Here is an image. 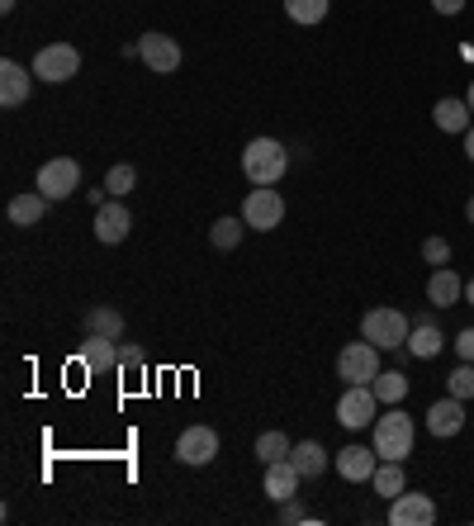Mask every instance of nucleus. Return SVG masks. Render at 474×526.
<instances>
[{
    "mask_svg": "<svg viewBox=\"0 0 474 526\" xmlns=\"http://www.w3.org/2000/svg\"><path fill=\"white\" fill-rule=\"evenodd\" d=\"M408 332H413V327H408V313L389 309V304H384V309H370L361 318V337L365 342H375L380 351H399V346H408Z\"/></svg>",
    "mask_w": 474,
    "mask_h": 526,
    "instance_id": "obj_3",
    "label": "nucleus"
},
{
    "mask_svg": "<svg viewBox=\"0 0 474 526\" xmlns=\"http://www.w3.org/2000/svg\"><path fill=\"white\" fill-rule=\"evenodd\" d=\"M290 451H294V441L285 432H261V436H256V460H261V465L290 460Z\"/></svg>",
    "mask_w": 474,
    "mask_h": 526,
    "instance_id": "obj_27",
    "label": "nucleus"
},
{
    "mask_svg": "<svg viewBox=\"0 0 474 526\" xmlns=\"http://www.w3.org/2000/svg\"><path fill=\"white\" fill-rule=\"evenodd\" d=\"M290 460H294V470L304 474V479H323V474H328V451H323L318 441H294Z\"/></svg>",
    "mask_w": 474,
    "mask_h": 526,
    "instance_id": "obj_22",
    "label": "nucleus"
},
{
    "mask_svg": "<svg viewBox=\"0 0 474 526\" xmlns=\"http://www.w3.org/2000/svg\"><path fill=\"white\" fill-rule=\"evenodd\" d=\"M242 218H247V228H256V233H271V228L285 223V195L275 185H252V195L242 200Z\"/></svg>",
    "mask_w": 474,
    "mask_h": 526,
    "instance_id": "obj_4",
    "label": "nucleus"
},
{
    "mask_svg": "<svg viewBox=\"0 0 474 526\" xmlns=\"http://www.w3.org/2000/svg\"><path fill=\"white\" fill-rule=\"evenodd\" d=\"M133 185H138V171H133V166H128V162L110 166V176H105V190H110L114 200H124L128 190H133Z\"/></svg>",
    "mask_w": 474,
    "mask_h": 526,
    "instance_id": "obj_29",
    "label": "nucleus"
},
{
    "mask_svg": "<svg viewBox=\"0 0 474 526\" xmlns=\"http://www.w3.org/2000/svg\"><path fill=\"white\" fill-rule=\"evenodd\" d=\"M34 67H19L15 57H5L0 62V105L5 109H19L29 105V95H34Z\"/></svg>",
    "mask_w": 474,
    "mask_h": 526,
    "instance_id": "obj_11",
    "label": "nucleus"
},
{
    "mask_svg": "<svg viewBox=\"0 0 474 526\" xmlns=\"http://www.w3.org/2000/svg\"><path fill=\"white\" fill-rule=\"evenodd\" d=\"M128 228H133V214H128L124 200H110V204L95 209V237H100L105 247H119V242L128 237Z\"/></svg>",
    "mask_w": 474,
    "mask_h": 526,
    "instance_id": "obj_14",
    "label": "nucleus"
},
{
    "mask_svg": "<svg viewBox=\"0 0 474 526\" xmlns=\"http://www.w3.org/2000/svg\"><path fill=\"white\" fill-rule=\"evenodd\" d=\"M138 57H143L147 72H157V76L181 72V43H176V38H166V34H143Z\"/></svg>",
    "mask_w": 474,
    "mask_h": 526,
    "instance_id": "obj_10",
    "label": "nucleus"
},
{
    "mask_svg": "<svg viewBox=\"0 0 474 526\" xmlns=\"http://www.w3.org/2000/svg\"><path fill=\"white\" fill-rule=\"evenodd\" d=\"M441 346H446L441 327L432 323V318H418V323H413V332H408V351H413L418 361H432V356H441Z\"/></svg>",
    "mask_w": 474,
    "mask_h": 526,
    "instance_id": "obj_21",
    "label": "nucleus"
},
{
    "mask_svg": "<svg viewBox=\"0 0 474 526\" xmlns=\"http://www.w3.org/2000/svg\"><path fill=\"white\" fill-rule=\"evenodd\" d=\"M81 365L91 370L95 380L110 375V370H119V342H114V337H95V332H86V342H81Z\"/></svg>",
    "mask_w": 474,
    "mask_h": 526,
    "instance_id": "obj_15",
    "label": "nucleus"
},
{
    "mask_svg": "<svg viewBox=\"0 0 474 526\" xmlns=\"http://www.w3.org/2000/svg\"><path fill=\"white\" fill-rule=\"evenodd\" d=\"M299 484H304V474L294 470V460H275V465H266L261 493H266V498H275V503H285V498H294V493H299Z\"/></svg>",
    "mask_w": 474,
    "mask_h": 526,
    "instance_id": "obj_17",
    "label": "nucleus"
},
{
    "mask_svg": "<svg viewBox=\"0 0 474 526\" xmlns=\"http://www.w3.org/2000/svg\"><path fill=\"white\" fill-rule=\"evenodd\" d=\"M86 332H95V337H124V313L110 309V304H95L91 313H86Z\"/></svg>",
    "mask_w": 474,
    "mask_h": 526,
    "instance_id": "obj_23",
    "label": "nucleus"
},
{
    "mask_svg": "<svg viewBox=\"0 0 474 526\" xmlns=\"http://www.w3.org/2000/svg\"><path fill=\"white\" fill-rule=\"evenodd\" d=\"M34 190H43L48 200H67V195H76V190H81V162H76V157H53V162H43L38 166Z\"/></svg>",
    "mask_w": 474,
    "mask_h": 526,
    "instance_id": "obj_8",
    "label": "nucleus"
},
{
    "mask_svg": "<svg viewBox=\"0 0 474 526\" xmlns=\"http://www.w3.org/2000/svg\"><path fill=\"white\" fill-rule=\"evenodd\" d=\"M460 299H465V280H460L451 266H437L432 280H427V304H432V309H451Z\"/></svg>",
    "mask_w": 474,
    "mask_h": 526,
    "instance_id": "obj_19",
    "label": "nucleus"
},
{
    "mask_svg": "<svg viewBox=\"0 0 474 526\" xmlns=\"http://www.w3.org/2000/svg\"><path fill=\"white\" fill-rule=\"evenodd\" d=\"M76 72H81V53H76L72 43H48V48L34 53V76L48 81V86H62V81H72Z\"/></svg>",
    "mask_w": 474,
    "mask_h": 526,
    "instance_id": "obj_7",
    "label": "nucleus"
},
{
    "mask_svg": "<svg viewBox=\"0 0 474 526\" xmlns=\"http://www.w3.org/2000/svg\"><path fill=\"white\" fill-rule=\"evenodd\" d=\"M242 233H247V218H219L214 228H209V242H214V252H233L237 242H242Z\"/></svg>",
    "mask_w": 474,
    "mask_h": 526,
    "instance_id": "obj_26",
    "label": "nucleus"
},
{
    "mask_svg": "<svg viewBox=\"0 0 474 526\" xmlns=\"http://www.w3.org/2000/svg\"><path fill=\"white\" fill-rule=\"evenodd\" d=\"M19 0H0V10H5V15H10V10H15Z\"/></svg>",
    "mask_w": 474,
    "mask_h": 526,
    "instance_id": "obj_38",
    "label": "nucleus"
},
{
    "mask_svg": "<svg viewBox=\"0 0 474 526\" xmlns=\"http://www.w3.org/2000/svg\"><path fill=\"white\" fill-rule=\"evenodd\" d=\"M465 218H470V223H474V195H470V204H465Z\"/></svg>",
    "mask_w": 474,
    "mask_h": 526,
    "instance_id": "obj_39",
    "label": "nucleus"
},
{
    "mask_svg": "<svg viewBox=\"0 0 474 526\" xmlns=\"http://www.w3.org/2000/svg\"><path fill=\"white\" fill-rule=\"evenodd\" d=\"M413 441H418V427H413V418L403 413L399 403L370 422V446H375L380 460H408V455H413Z\"/></svg>",
    "mask_w": 474,
    "mask_h": 526,
    "instance_id": "obj_1",
    "label": "nucleus"
},
{
    "mask_svg": "<svg viewBox=\"0 0 474 526\" xmlns=\"http://www.w3.org/2000/svg\"><path fill=\"white\" fill-rule=\"evenodd\" d=\"M446 389H451L456 399H474V361H460L456 370H451V380H446Z\"/></svg>",
    "mask_w": 474,
    "mask_h": 526,
    "instance_id": "obj_30",
    "label": "nucleus"
},
{
    "mask_svg": "<svg viewBox=\"0 0 474 526\" xmlns=\"http://www.w3.org/2000/svg\"><path fill=\"white\" fill-rule=\"evenodd\" d=\"M465 157L474 162V124H470V133H465Z\"/></svg>",
    "mask_w": 474,
    "mask_h": 526,
    "instance_id": "obj_36",
    "label": "nucleus"
},
{
    "mask_svg": "<svg viewBox=\"0 0 474 526\" xmlns=\"http://www.w3.org/2000/svg\"><path fill=\"white\" fill-rule=\"evenodd\" d=\"M119 370H143V346H119Z\"/></svg>",
    "mask_w": 474,
    "mask_h": 526,
    "instance_id": "obj_33",
    "label": "nucleus"
},
{
    "mask_svg": "<svg viewBox=\"0 0 474 526\" xmlns=\"http://www.w3.org/2000/svg\"><path fill=\"white\" fill-rule=\"evenodd\" d=\"M370 489L380 493V498H399L403 493V460H380V470L370 479Z\"/></svg>",
    "mask_w": 474,
    "mask_h": 526,
    "instance_id": "obj_28",
    "label": "nucleus"
},
{
    "mask_svg": "<svg viewBox=\"0 0 474 526\" xmlns=\"http://www.w3.org/2000/svg\"><path fill=\"white\" fill-rule=\"evenodd\" d=\"M465 100H470V109H474V81H470V91H465Z\"/></svg>",
    "mask_w": 474,
    "mask_h": 526,
    "instance_id": "obj_40",
    "label": "nucleus"
},
{
    "mask_svg": "<svg viewBox=\"0 0 474 526\" xmlns=\"http://www.w3.org/2000/svg\"><path fill=\"white\" fill-rule=\"evenodd\" d=\"M328 10H332V0H285V15H290L294 24H304V29L323 24Z\"/></svg>",
    "mask_w": 474,
    "mask_h": 526,
    "instance_id": "obj_25",
    "label": "nucleus"
},
{
    "mask_svg": "<svg viewBox=\"0 0 474 526\" xmlns=\"http://www.w3.org/2000/svg\"><path fill=\"white\" fill-rule=\"evenodd\" d=\"M280 522H285V526H294V522H309V512H304V503H299V493L280 503Z\"/></svg>",
    "mask_w": 474,
    "mask_h": 526,
    "instance_id": "obj_32",
    "label": "nucleus"
},
{
    "mask_svg": "<svg viewBox=\"0 0 474 526\" xmlns=\"http://www.w3.org/2000/svg\"><path fill=\"white\" fill-rule=\"evenodd\" d=\"M465 304L474 309V280H465Z\"/></svg>",
    "mask_w": 474,
    "mask_h": 526,
    "instance_id": "obj_37",
    "label": "nucleus"
},
{
    "mask_svg": "<svg viewBox=\"0 0 474 526\" xmlns=\"http://www.w3.org/2000/svg\"><path fill=\"white\" fill-rule=\"evenodd\" d=\"M48 195L43 190H24V195H15V200L5 204V218L15 223V228H38L43 223V214H48Z\"/></svg>",
    "mask_w": 474,
    "mask_h": 526,
    "instance_id": "obj_18",
    "label": "nucleus"
},
{
    "mask_svg": "<svg viewBox=\"0 0 474 526\" xmlns=\"http://www.w3.org/2000/svg\"><path fill=\"white\" fill-rule=\"evenodd\" d=\"M214 455H219V432H214V427L195 422V427H185V432L176 436V460H181V465H190V470L209 465Z\"/></svg>",
    "mask_w": 474,
    "mask_h": 526,
    "instance_id": "obj_9",
    "label": "nucleus"
},
{
    "mask_svg": "<svg viewBox=\"0 0 474 526\" xmlns=\"http://www.w3.org/2000/svg\"><path fill=\"white\" fill-rule=\"evenodd\" d=\"M380 375V346L375 342H351L337 351V380L342 384H375Z\"/></svg>",
    "mask_w": 474,
    "mask_h": 526,
    "instance_id": "obj_5",
    "label": "nucleus"
},
{
    "mask_svg": "<svg viewBox=\"0 0 474 526\" xmlns=\"http://www.w3.org/2000/svg\"><path fill=\"white\" fill-rule=\"evenodd\" d=\"M290 171V147L275 138H252L242 147V176L252 185H280Z\"/></svg>",
    "mask_w": 474,
    "mask_h": 526,
    "instance_id": "obj_2",
    "label": "nucleus"
},
{
    "mask_svg": "<svg viewBox=\"0 0 474 526\" xmlns=\"http://www.w3.org/2000/svg\"><path fill=\"white\" fill-rule=\"evenodd\" d=\"M432 10H437V15H460L465 0H432Z\"/></svg>",
    "mask_w": 474,
    "mask_h": 526,
    "instance_id": "obj_35",
    "label": "nucleus"
},
{
    "mask_svg": "<svg viewBox=\"0 0 474 526\" xmlns=\"http://www.w3.org/2000/svg\"><path fill=\"white\" fill-rule=\"evenodd\" d=\"M422 261L427 266H451V242L446 237H427L422 242Z\"/></svg>",
    "mask_w": 474,
    "mask_h": 526,
    "instance_id": "obj_31",
    "label": "nucleus"
},
{
    "mask_svg": "<svg viewBox=\"0 0 474 526\" xmlns=\"http://www.w3.org/2000/svg\"><path fill=\"white\" fill-rule=\"evenodd\" d=\"M432 124L441 128V133H470V124H474V109H470V100H437L432 105Z\"/></svg>",
    "mask_w": 474,
    "mask_h": 526,
    "instance_id": "obj_20",
    "label": "nucleus"
},
{
    "mask_svg": "<svg viewBox=\"0 0 474 526\" xmlns=\"http://www.w3.org/2000/svg\"><path fill=\"white\" fill-rule=\"evenodd\" d=\"M375 418H380L375 389H370V384H347L342 399H337V422H342L347 432H361V427H370Z\"/></svg>",
    "mask_w": 474,
    "mask_h": 526,
    "instance_id": "obj_6",
    "label": "nucleus"
},
{
    "mask_svg": "<svg viewBox=\"0 0 474 526\" xmlns=\"http://www.w3.org/2000/svg\"><path fill=\"white\" fill-rule=\"evenodd\" d=\"M332 465H337V474H342L347 484H370L375 470H380V455H375V446H342Z\"/></svg>",
    "mask_w": 474,
    "mask_h": 526,
    "instance_id": "obj_13",
    "label": "nucleus"
},
{
    "mask_svg": "<svg viewBox=\"0 0 474 526\" xmlns=\"http://www.w3.org/2000/svg\"><path fill=\"white\" fill-rule=\"evenodd\" d=\"M437 522V503L427 493H399L389 498V526H432Z\"/></svg>",
    "mask_w": 474,
    "mask_h": 526,
    "instance_id": "obj_12",
    "label": "nucleus"
},
{
    "mask_svg": "<svg viewBox=\"0 0 474 526\" xmlns=\"http://www.w3.org/2000/svg\"><path fill=\"white\" fill-rule=\"evenodd\" d=\"M460 427H465V399H456V394H446V399H437L432 408H427V432L432 436H456Z\"/></svg>",
    "mask_w": 474,
    "mask_h": 526,
    "instance_id": "obj_16",
    "label": "nucleus"
},
{
    "mask_svg": "<svg viewBox=\"0 0 474 526\" xmlns=\"http://www.w3.org/2000/svg\"><path fill=\"white\" fill-rule=\"evenodd\" d=\"M456 356L460 361H474V327H465V332L456 337Z\"/></svg>",
    "mask_w": 474,
    "mask_h": 526,
    "instance_id": "obj_34",
    "label": "nucleus"
},
{
    "mask_svg": "<svg viewBox=\"0 0 474 526\" xmlns=\"http://www.w3.org/2000/svg\"><path fill=\"white\" fill-rule=\"evenodd\" d=\"M370 389H375V399H380V403H389V408H394V403L408 399V375H399V370H380Z\"/></svg>",
    "mask_w": 474,
    "mask_h": 526,
    "instance_id": "obj_24",
    "label": "nucleus"
}]
</instances>
